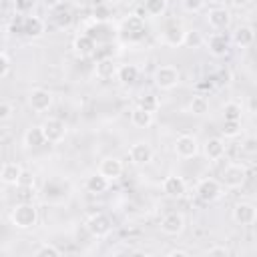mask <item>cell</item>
<instances>
[{
    "mask_svg": "<svg viewBox=\"0 0 257 257\" xmlns=\"http://www.w3.org/2000/svg\"><path fill=\"white\" fill-rule=\"evenodd\" d=\"M10 223L16 229H32L38 223V209L34 207V203L24 201L14 205V209L10 211Z\"/></svg>",
    "mask_w": 257,
    "mask_h": 257,
    "instance_id": "1",
    "label": "cell"
},
{
    "mask_svg": "<svg viewBox=\"0 0 257 257\" xmlns=\"http://www.w3.org/2000/svg\"><path fill=\"white\" fill-rule=\"evenodd\" d=\"M247 167L241 163H231L221 171V183L225 189H239L247 181Z\"/></svg>",
    "mask_w": 257,
    "mask_h": 257,
    "instance_id": "2",
    "label": "cell"
},
{
    "mask_svg": "<svg viewBox=\"0 0 257 257\" xmlns=\"http://www.w3.org/2000/svg\"><path fill=\"white\" fill-rule=\"evenodd\" d=\"M197 195L203 203H215L225 195V187L221 181H217L213 177H205L197 185Z\"/></svg>",
    "mask_w": 257,
    "mask_h": 257,
    "instance_id": "3",
    "label": "cell"
},
{
    "mask_svg": "<svg viewBox=\"0 0 257 257\" xmlns=\"http://www.w3.org/2000/svg\"><path fill=\"white\" fill-rule=\"evenodd\" d=\"M155 84L161 88V90H173L179 82H181V72L177 66L173 64H163L155 70V76H153Z\"/></svg>",
    "mask_w": 257,
    "mask_h": 257,
    "instance_id": "4",
    "label": "cell"
},
{
    "mask_svg": "<svg viewBox=\"0 0 257 257\" xmlns=\"http://www.w3.org/2000/svg\"><path fill=\"white\" fill-rule=\"evenodd\" d=\"M40 128H42V135H44L46 143H60V141H64V137H66V133H68L64 120L54 118V116H48V118L40 124Z\"/></svg>",
    "mask_w": 257,
    "mask_h": 257,
    "instance_id": "5",
    "label": "cell"
},
{
    "mask_svg": "<svg viewBox=\"0 0 257 257\" xmlns=\"http://www.w3.org/2000/svg\"><path fill=\"white\" fill-rule=\"evenodd\" d=\"M86 229H88V233H90L92 237L102 239V237L110 235V231H112V221H110V217L104 215V213H94V215L88 217Z\"/></svg>",
    "mask_w": 257,
    "mask_h": 257,
    "instance_id": "6",
    "label": "cell"
},
{
    "mask_svg": "<svg viewBox=\"0 0 257 257\" xmlns=\"http://www.w3.org/2000/svg\"><path fill=\"white\" fill-rule=\"evenodd\" d=\"M28 104L34 112H46L52 106V92L42 88V86L30 88L28 90Z\"/></svg>",
    "mask_w": 257,
    "mask_h": 257,
    "instance_id": "7",
    "label": "cell"
},
{
    "mask_svg": "<svg viewBox=\"0 0 257 257\" xmlns=\"http://www.w3.org/2000/svg\"><path fill=\"white\" fill-rule=\"evenodd\" d=\"M175 153L181 159H193L199 153V141L193 135H181L175 141Z\"/></svg>",
    "mask_w": 257,
    "mask_h": 257,
    "instance_id": "8",
    "label": "cell"
},
{
    "mask_svg": "<svg viewBox=\"0 0 257 257\" xmlns=\"http://www.w3.org/2000/svg\"><path fill=\"white\" fill-rule=\"evenodd\" d=\"M233 219H235V223H239L243 227L253 225L257 221V209H255V205L253 203H245V201L237 203L233 207Z\"/></svg>",
    "mask_w": 257,
    "mask_h": 257,
    "instance_id": "9",
    "label": "cell"
},
{
    "mask_svg": "<svg viewBox=\"0 0 257 257\" xmlns=\"http://www.w3.org/2000/svg\"><path fill=\"white\" fill-rule=\"evenodd\" d=\"M72 52L78 58H88V56H92L96 52V40L90 34H78L72 40Z\"/></svg>",
    "mask_w": 257,
    "mask_h": 257,
    "instance_id": "10",
    "label": "cell"
},
{
    "mask_svg": "<svg viewBox=\"0 0 257 257\" xmlns=\"http://www.w3.org/2000/svg\"><path fill=\"white\" fill-rule=\"evenodd\" d=\"M128 159L133 165H149L153 161V149L149 143L139 141L128 149Z\"/></svg>",
    "mask_w": 257,
    "mask_h": 257,
    "instance_id": "11",
    "label": "cell"
},
{
    "mask_svg": "<svg viewBox=\"0 0 257 257\" xmlns=\"http://www.w3.org/2000/svg\"><path fill=\"white\" fill-rule=\"evenodd\" d=\"M122 171H124V165H122V161H120L118 157H106V159H102L100 165H98V173H100L104 179H108V181L118 179V177L122 175Z\"/></svg>",
    "mask_w": 257,
    "mask_h": 257,
    "instance_id": "12",
    "label": "cell"
},
{
    "mask_svg": "<svg viewBox=\"0 0 257 257\" xmlns=\"http://www.w3.org/2000/svg\"><path fill=\"white\" fill-rule=\"evenodd\" d=\"M185 229V217L181 213H167L163 219H161V231L165 235H181Z\"/></svg>",
    "mask_w": 257,
    "mask_h": 257,
    "instance_id": "13",
    "label": "cell"
},
{
    "mask_svg": "<svg viewBox=\"0 0 257 257\" xmlns=\"http://www.w3.org/2000/svg\"><path fill=\"white\" fill-rule=\"evenodd\" d=\"M163 193L171 199H181L185 193H187V183L183 177H177V175H169L165 177L163 181Z\"/></svg>",
    "mask_w": 257,
    "mask_h": 257,
    "instance_id": "14",
    "label": "cell"
},
{
    "mask_svg": "<svg viewBox=\"0 0 257 257\" xmlns=\"http://www.w3.org/2000/svg\"><path fill=\"white\" fill-rule=\"evenodd\" d=\"M46 30V24L42 18L38 16H24L22 18V24H20V32L28 38H40Z\"/></svg>",
    "mask_w": 257,
    "mask_h": 257,
    "instance_id": "15",
    "label": "cell"
},
{
    "mask_svg": "<svg viewBox=\"0 0 257 257\" xmlns=\"http://www.w3.org/2000/svg\"><path fill=\"white\" fill-rule=\"evenodd\" d=\"M207 22L211 28L215 30H225L229 24H231V12L227 8H211L209 14H207Z\"/></svg>",
    "mask_w": 257,
    "mask_h": 257,
    "instance_id": "16",
    "label": "cell"
},
{
    "mask_svg": "<svg viewBox=\"0 0 257 257\" xmlns=\"http://www.w3.org/2000/svg\"><path fill=\"white\" fill-rule=\"evenodd\" d=\"M207 48L213 56L221 58L229 52V38L223 34V32H213L209 38H207Z\"/></svg>",
    "mask_w": 257,
    "mask_h": 257,
    "instance_id": "17",
    "label": "cell"
},
{
    "mask_svg": "<svg viewBox=\"0 0 257 257\" xmlns=\"http://www.w3.org/2000/svg\"><path fill=\"white\" fill-rule=\"evenodd\" d=\"M183 36H185V28L181 24H171L161 32V42L167 46H183Z\"/></svg>",
    "mask_w": 257,
    "mask_h": 257,
    "instance_id": "18",
    "label": "cell"
},
{
    "mask_svg": "<svg viewBox=\"0 0 257 257\" xmlns=\"http://www.w3.org/2000/svg\"><path fill=\"white\" fill-rule=\"evenodd\" d=\"M225 151H227V145H225V141H223L221 137H211V139H207V143H205V157H207L209 161H219V159H223V157H225Z\"/></svg>",
    "mask_w": 257,
    "mask_h": 257,
    "instance_id": "19",
    "label": "cell"
},
{
    "mask_svg": "<svg viewBox=\"0 0 257 257\" xmlns=\"http://www.w3.org/2000/svg\"><path fill=\"white\" fill-rule=\"evenodd\" d=\"M233 42L241 48H249L255 42V28L251 24H241L235 32H233Z\"/></svg>",
    "mask_w": 257,
    "mask_h": 257,
    "instance_id": "20",
    "label": "cell"
},
{
    "mask_svg": "<svg viewBox=\"0 0 257 257\" xmlns=\"http://www.w3.org/2000/svg\"><path fill=\"white\" fill-rule=\"evenodd\" d=\"M20 175H22V167L18 163H4L0 167V181L4 185H18Z\"/></svg>",
    "mask_w": 257,
    "mask_h": 257,
    "instance_id": "21",
    "label": "cell"
},
{
    "mask_svg": "<svg viewBox=\"0 0 257 257\" xmlns=\"http://www.w3.org/2000/svg\"><path fill=\"white\" fill-rule=\"evenodd\" d=\"M108 187H110V181L104 179L100 173H92V175H88L86 181H84V189H86L88 193H92V195H100V193H104Z\"/></svg>",
    "mask_w": 257,
    "mask_h": 257,
    "instance_id": "22",
    "label": "cell"
},
{
    "mask_svg": "<svg viewBox=\"0 0 257 257\" xmlns=\"http://www.w3.org/2000/svg\"><path fill=\"white\" fill-rule=\"evenodd\" d=\"M116 68H118V64L112 58H100L94 66V74L100 80H110L112 76H116Z\"/></svg>",
    "mask_w": 257,
    "mask_h": 257,
    "instance_id": "23",
    "label": "cell"
},
{
    "mask_svg": "<svg viewBox=\"0 0 257 257\" xmlns=\"http://www.w3.org/2000/svg\"><path fill=\"white\" fill-rule=\"evenodd\" d=\"M153 116H155V114L143 110L139 104L131 110V122H133V126H137V128H149V126L153 124Z\"/></svg>",
    "mask_w": 257,
    "mask_h": 257,
    "instance_id": "24",
    "label": "cell"
},
{
    "mask_svg": "<svg viewBox=\"0 0 257 257\" xmlns=\"http://www.w3.org/2000/svg\"><path fill=\"white\" fill-rule=\"evenodd\" d=\"M116 78L122 84H133L139 78V68L135 64H122V66L116 68Z\"/></svg>",
    "mask_w": 257,
    "mask_h": 257,
    "instance_id": "25",
    "label": "cell"
},
{
    "mask_svg": "<svg viewBox=\"0 0 257 257\" xmlns=\"http://www.w3.org/2000/svg\"><path fill=\"white\" fill-rule=\"evenodd\" d=\"M46 143L44 135H42V128L40 126H32L24 133V145L30 147V149H36V147H42Z\"/></svg>",
    "mask_w": 257,
    "mask_h": 257,
    "instance_id": "26",
    "label": "cell"
},
{
    "mask_svg": "<svg viewBox=\"0 0 257 257\" xmlns=\"http://www.w3.org/2000/svg\"><path fill=\"white\" fill-rule=\"evenodd\" d=\"M221 110H223V118L225 120H241L243 118V106L239 102H235V100L225 102Z\"/></svg>",
    "mask_w": 257,
    "mask_h": 257,
    "instance_id": "27",
    "label": "cell"
},
{
    "mask_svg": "<svg viewBox=\"0 0 257 257\" xmlns=\"http://www.w3.org/2000/svg\"><path fill=\"white\" fill-rule=\"evenodd\" d=\"M189 112L195 114V116H205L209 112V100L205 96H193L191 102H189Z\"/></svg>",
    "mask_w": 257,
    "mask_h": 257,
    "instance_id": "28",
    "label": "cell"
},
{
    "mask_svg": "<svg viewBox=\"0 0 257 257\" xmlns=\"http://www.w3.org/2000/svg\"><path fill=\"white\" fill-rule=\"evenodd\" d=\"M139 106H141L143 110L155 114V112L161 108V100H159V96H155V94H143V96L139 98Z\"/></svg>",
    "mask_w": 257,
    "mask_h": 257,
    "instance_id": "29",
    "label": "cell"
},
{
    "mask_svg": "<svg viewBox=\"0 0 257 257\" xmlns=\"http://www.w3.org/2000/svg\"><path fill=\"white\" fill-rule=\"evenodd\" d=\"M203 36L199 30H185V36H183V46L187 48H199L203 44Z\"/></svg>",
    "mask_w": 257,
    "mask_h": 257,
    "instance_id": "30",
    "label": "cell"
},
{
    "mask_svg": "<svg viewBox=\"0 0 257 257\" xmlns=\"http://www.w3.org/2000/svg\"><path fill=\"white\" fill-rule=\"evenodd\" d=\"M239 133H241V120H225L223 122L221 135L225 139H235V137H239Z\"/></svg>",
    "mask_w": 257,
    "mask_h": 257,
    "instance_id": "31",
    "label": "cell"
},
{
    "mask_svg": "<svg viewBox=\"0 0 257 257\" xmlns=\"http://www.w3.org/2000/svg\"><path fill=\"white\" fill-rule=\"evenodd\" d=\"M145 10L149 16H161L167 10V0H147Z\"/></svg>",
    "mask_w": 257,
    "mask_h": 257,
    "instance_id": "32",
    "label": "cell"
},
{
    "mask_svg": "<svg viewBox=\"0 0 257 257\" xmlns=\"http://www.w3.org/2000/svg\"><path fill=\"white\" fill-rule=\"evenodd\" d=\"M62 251L56 247V245H50V243H42L36 251H34V255L36 257H58Z\"/></svg>",
    "mask_w": 257,
    "mask_h": 257,
    "instance_id": "33",
    "label": "cell"
},
{
    "mask_svg": "<svg viewBox=\"0 0 257 257\" xmlns=\"http://www.w3.org/2000/svg\"><path fill=\"white\" fill-rule=\"evenodd\" d=\"M36 6V0H14V10L20 16H28Z\"/></svg>",
    "mask_w": 257,
    "mask_h": 257,
    "instance_id": "34",
    "label": "cell"
},
{
    "mask_svg": "<svg viewBox=\"0 0 257 257\" xmlns=\"http://www.w3.org/2000/svg\"><path fill=\"white\" fill-rule=\"evenodd\" d=\"M54 22H56V26H58V28L70 26V22H72V14H70L68 10H60V12L54 16Z\"/></svg>",
    "mask_w": 257,
    "mask_h": 257,
    "instance_id": "35",
    "label": "cell"
},
{
    "mask_svg": "<svg viewBox=\"0 0 257 257\" xmlns=\"http://www.w3.org/2000/svg\"><path fill=\"white\" fill-rule=\"evenodd\" d=\"M205 253H207L209 257H229V255H231L229 247H225V245H213V247H209Z\"/></svg>",
    "mask_w": 257,
    "mask_h": 257,
    "instance_id": "36",
    "label": "cell"
},
{
    "mask_svg": "<svg viewBox=\"0 0 257 257\" xmlns=\"http://www.w3.org/2000/svg\"><path fill=\"white\" fill-rule=\"evenodd\" d=\"M181 6L187 12H199V10H203L205 0H181Z\"/></svg>",
    "mask_w": 257,
    "mask_h": 257,
    "instance_id": "37",
    "label": "cell"
},
{
    "mask_svg": "<svg viewBox=\"0 0 257 257\" xmlns=\"http://www.w3.org/2000/svg\"><path fill=\"white\" fill-rule=\"evenodd\" d=\"M16 187H22V189H30V187H34V175L22 169V175H20V179H18V185H16Z\"/></svg>",
    "mask_w": 257,
    "mask_h": 257,
    "instance_id": "38",
    "label": "cell"
},
{
    "mask_svg": "<svg viewBox=\"0 0 257 257\" xmlns=\"http://www.w3.org/2000/svg\"><path fill=\"white\" fill-rule=\"evenodd\" d=\"M12 112H14V110H12V104L2 100V102H0V120H8V118L12 116Z\"/></svg>",
    "mask_w": 257,
    "mask_h": 257,
    "instance_id": "39",
    "label": "cell"
},
{
    "mask_svg": "<svg viewBox=\"0 0 257 257\" xmlns=\"http://www.w3.org/2000/svg\"><path fill=\"white\" fill-rule=\"evenodd\" d=\"M243 151H245V153H249V155H253V153L257 151V141H255L253 137H249V139L243 143Z\"/></svg>",
    "mask_w": 257,
    "mask_h": 257,
    "instance_id": "40",
    "label": "cell"
},
{
    "mask_svg": "<svg viewBox=\"0 0 257 257\" xmlns=\"http://www.w3.org/2000/svg\"><path fill=\"white\" fill-rule=\"evenodd\" d=\"M167 255H169V257H189L191 253H189L187 249H171Z\"/></svg>",
    "mask_w": 257,
    "mask_h": 257,
    "instance_id": "41",
    "label": "cell"
},
{
    "mask_svg": "<svg viewBox=\"0 0 257 257\" xmlns=\"http://www.w3.org/2000/svg\"><path fill=\"white\" fill-rule=\"evenodd\" d=\"M6 70H8V58L0 52V76H4V74H6Z\"/></svg>",
    "mask_w": 257,
    "mask_h": 257,
    "instance_id": "42",
    "label": "cell"
},
{
    "mask_svg": "<svg viewBox=\"0 0 257 257\" xmlns=\"http://www.w3.org/2000/svg\"><path fill=\"white\" fill-rule=\"evenodd\" d=\"M42 2H44L46 8H58L62 4V0H42Z\"/></svg>",
    "mask_w": 257,
    "mask_h": 257,
    "instance_id": "43",
    "label": "cell"
},
{
    "mask_svg": "<svg viewBox=\"0 0 257 257\" xmlns=\"http://www.w3.org/2000/svg\"><path fill=\"white\" fill-rule=\"evenodd\" d=\"M249 2H251V0H231V4H233L235 8H245Z\"/></svg>",
    "mask_w": 257,
    "mask_h": 257,
    "instance_id": "44",
    "label": "cell"
},
{
    "mask_svg": "<svg viewBox=\"0 0 257 257\" xmlns=\"http://www.w3.org/2000/svg\"><path fill=\"white\" fill-rule=\"evenodd\" d=\"M0 2H2V0H0Z\"/></svg>",
    "mask_w": 257,
    "mask_h": 257,
    "instance_id": "45",
    "label": "cell"
}]
</instances>
